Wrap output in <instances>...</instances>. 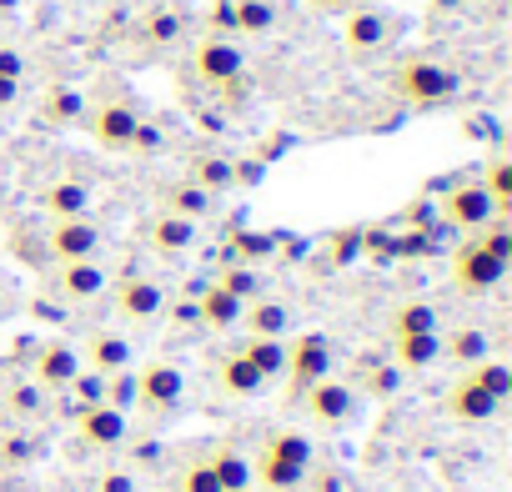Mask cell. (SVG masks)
<instances>
[{
  "label": "cell",
  "mask_w": 512,
  "mask_h": 492,
  "mask_svg": "<svg viewBox=\"0 0 512 492\" xmlns=\"http://www.w3.org/2000/svg\"><path fill=\"white\" fill-rule=\"evenodd\" d=\"M86 206H91V186L86 181H56L51 191H46V211L61 221V216H86Z\"/></svg>",
  "instance_id": "obj_29"
},
{
  "label": "cell",
  "mask_w": 512,
  "mask_h": 492,
  "mask_svg": "<svg viewBox=\"0 0 512 492\" xmlns=\"http://www.w3.org/2000/svg\"><path fill=\"white\" fill-rule=\"evenodd\" d=\"M176 492H221V482H216L211 462L201 457V462H186V467L176 472Z\"/></svg>",
  "instance_id": "obj_35"
},
{
  "label": "cell",
  "mask_w": 512,
  "mask_h": 492,
  "mask_svg": "<svg viewBox=\"0 0 512 492\" xmlns=\"http://www.w3.org/2000/svg\"><path fill=\"white\" fill-rule=\"evenodd\" d=\"M41 111H46L51 126H76V121H86V96L71 91V86H56V91H46Z\"/></svg>",
  "instance_id": "obj_30"
},
{
  "label": "cell",
  "mask_w": 512,
  "mask_h": 492,
  "mask_svg": "<svg viewBox=\"0 0 512 492\" xmlns=\"http://www.w3.org/2000/svg\"><path fill=\"white\" fill-rule=\"evenodd\" d=\"M282 377L292 382V397H302L312 382L332 377V342H327L322 332L292 337V342H287V372H282Z\"/></svg>",
  "instance_id": "obj_5"
},
{
  "label": "cell",
  "mask_w": 512,
  "mask_h": 492,
  "mask_svg": "<svg viewBox=\"0 0 512 492\" xmlns=\"http://www.w3.org/2000/svg\"><path fill=\"white\" fill-rule=\"evenodd\" d=\"M76 377H81V347H71V342H46V347L36 352L31 382H36L41 392H66Z\"/></svg>",
  "instance_id": "obj_11"
},
{
  "label": "cell",
  "mask_w": 512,
  "mask_h": 492,
  "mask_svg": "<svg viewBox=\"0 0 512 492\" xmlns=\"http://www.w3.org/2000/svg\"><path fill=\"white\" fill-rule=\"evenodd\" d=\"M211 472H216V482H221V492H236V487H251V457L241 452V447H231V442H221L211 457Z\"/></svg>",
  "instance_id": "obj_24"
},
{
  "label": "cell",
  "mask_w": 512,
  "mask_h": 492,
  "mask_svg": "<svg viewBox=\"0 0 512 492\" xmlns=\"http://www.w3.org/2000/svg\"><path fill=\"white\" fill-rule=\"evenodd\" d=\"M111 302H116V312L126 322H156L166 312V292L151 277H121L116 292H111Z\"/></svg>",
  "instance_id": "obj_14"
},
{
  "label": "cell",
  "mask_w": 512,
  "mask_h": 492,
  "mask_svg": "<svg viewBox=\"0 0 512 492\" xmlns=\"http://www.w3.org/2000/svg\"><path fill=\"white\" fill-rule=\"evenodd\" d=\"M307 6H312L317 16H347L352 6H362V0H307Z\"/></svg>",
  "instance_id": "obj_41"
},
{
  "label": "cell",
  "mask_w": 512,
  "mask_h": 492,
  "mask_svg": "<svg viewBox=\"0 0 512 492\" xmlns=\"http://www.w3.org/2000/svg\"><path fill=\"white\" fill-rule=\"evenodd\" d=\"M146 36H151L156 46H171V41L181 36V16H176V11H156V16L146 21Z\"/></svg>",
  "instance_id": "obj_36"
},
{
  "label": "cell",
  "mask_w": 512,
  "mask_h": 492,
  "mask_svg": "<svg viewBox=\"0 0 512 492\" xmlns=\"http://www.w3.org/2000/svg\"><path fill=\"white\" fill-rule=\"evenodd\" d=\"M166 211H176V216H191V221H201V216L211 211V191H201L196 181H181V186H171V191H166Z\"/></svg>",
  "instance_id": "obj_32"
},
{
  "label": "cell",
  "mask_w": 512,
  "mask_h": 492,
  "mask_svg": "<svg viewBox=\"0 0 512 492\" xmlns=\"http://www.w3.org/2000/svg\"><path fill=\"white\" fill-rule=\"evenodd\" d=\"M437 6H462V0H437Z\"/></svg>",
  "instance_id": "obj_46"
},
{
  "label": "cell",
  "mask_w": 512,
  "mask_h": 492,
  "mask_svg": "<svg viewBox=\"0 0 512 492\" xmlns=\"http://www.w3.org/2000/svg\"><path fill=\"white\" fill-rule=\"evenodd\" d=\"M277 26V0H231V31L267 36Z\"/></svg>",
  "instance_id": "obj_25"
},
{
  "label": "cell",
  "mask_w": 512,
  "mask_h": 492,
  "mask_svg": "<svg viewBox=\"0 0 512 492\" xmlns=\"http://www.w3.org/2000/svg\"><path fill=\"white\" fill-rule=\"evenodd\" d=\"M191 181L201 186V191H221V186H231V161H221V156H206V161H196L191 166Z\"/></svg>",
  "instance_id": "obj_34"
},
{
  "label": "cell",
  "mask_w": 512,
  "mask_h": 492,
  "mask_svg": "<svg viewBox=\"0 0 512 492\" xmlns=\"http://www.w3.org/2000/svg\"><path fill=\"white\" fill-rule=\"evenodd\" d=\"M21 101V81H11V76H0V111H11Z\"/></svg>",
  "instance_id": "obj_43"
},
{
  "label": "cell",
  "mask_w": 512,
  "mask_h": 492,
  "mask_svg": "<svg viewBox=\"0 0 512 492\" xmlns=\"http://www.w3.org/2000/svg\"><path fill=\"white\" fill-rule=\"evenodd\" d=\"M0 392H6V387H0Z\"/></svg>",
  "instance_id": "obj_47"
},
{
  "label": "cell",
  "mask_w": 512,
  "mask_h": 492,
  "mask_svg": "<svg viewBox=\"0 0 512 492\" xmlns=\"http://www.w3.org/2000/svg\"><path fill=\"white\" fill-rule=\"evenodd\" d=\"M66 392H76V397H81V407H91V402H106V377H101V372H86V367H81V377H76V382H71Z\"/></svg>",
  "instance_id": "obj_37"
},
{
  "label": "cell",
  "mask_w": 512,
  "mask_h": 492,
  "mask_svg": "<svg viewBox=\"0 0 512 492\" xmlns=\"http://www.w3.org/2000/svg\"><path fill=\"white\" fill-rule=\"evenodd\" d=\"M467 377H472L487 397H497V402H507V397H512V367H507V362H497V357H482L477 367H467Z\"/></svg>",
  "instance_id": "obj_31"
},
{
  "label": "cell",
  "mask_w": 512,
  "mask_h": 492,
  "mask_svg": "<svg viewBox=\"0 0 512 492\" xmlns=\"http://www.w3.org/2000/svg\"><path fill=\"white\" fill-rule=\"evenodd\" d=\"M392 357L402 372H422L442 357V332H422V337H392Z\"/></svg>",
  "instance_id": "obj_23"
},
{
  "label": "cell",
  "mask_w": 512,
  "mask_h": 492,
  "mask_svg": "<svg viewBox=\"0 0 512 492\" xmlns=\"http://www.w3.org/2000/svg\"><path fill=\"white\" fill-rule=\"evenodd\" d=\"M0 407H11L16 417H36V412L46 407V392H41L36 382H16L11 392H0Z\"/></svg>",
  "instance_id": "obj_33"
},
{
  "label": "cell",
  "mask_w": 512,
  "mask_h": 492,
  "mask_svg": "<svg viewBox=\"0 0 512 492\" xmlns=\"http://www.w3.org/2000/svg\"><path fill=\"white\" fill-rule=\"evenodd\" d=\"M0 76H11V81L26 76V56H21L16 46H0Z\"/></svg>",
  "instance_id": "obj_39"
},
{
  "label": "cell",
  "mask_w": 512,
  "mask_h": 492,
  "mask_svg": "<svg viewBox=\"0 0 512 492\" xmlns=\"http://www.w3.org/2000/svg\"><path fill=\"white\" fill-rule=\"evenodd\" d=\"M216 387L226 392V397H256L267 387V377L256 372L241 352H231V357H221V367H216Z\"/></svg>",
  "instance_id": "obj_20"
},
{
  "label": "cell",
  "mask_w": 512,
  "mask_h": 492,
  "mask_svg": "<svg viewBox=\"0 0 512 492\" xmlns=\"http://www.w3.org/2000/svg\"><path fill=\"white\" fill-rule=\"evenodd\" d=\"M181 397H186V372L176 362H146L131 377V402L146 412H171L181 407Z\"/></svg>",
  "instance_id": "obj_4"
},
{
  "label": "cell",
  "mask_w": 512,
  "mask_h": 492,
  "mask_svg": "<svg viewBox=\"0 0 512 492\" xmlns=\"http://www.w3.org/2000/svg\"><path fill=\"white\" fill-rule=\"evenodd\" d=\"M477 181H482V191L492 196L497 216H507V211H512V156H502V151H497V156L482 166V176H477Z\"/></svg>",
  "instance_id": "obj_28"
},
{
  "label": "cell",
  "mask_w": 512,
  "mask_h": 492,
  "mask_svg": "<svg viewBox=\"0 0 512 492\" xmlns=\"http://www.w3.org/2000/svg\"><path fill=\"white\" fill-rule=\"evenodd\" d=\"M81 367L86 372H101V377L131 372V342L121 332H91L86 347H81Z\"/></svg>",
  "instance_id": "obj_16"
},
{
  "label": "cell",
  "mask_w": 512,
  "mask_h": 492,
  "mask_svg": "<svg viewBox=\"0 0 512 492\" xmlns=\"http://www.w3.org/2000/svg\"><path fill=\"white\" fill-rule=\"evenodd\" d=\"M392 41H397V21H392V16H382V11H372V6H352V11H347L342 46H347L352 56H377V51H387Z\"/></svg>",
  "instance_id": "obj_7"
},
{
  "label": "cell",
  "mask_w": 512,
  "mask_h": 492,
  "mask_svg": "<svg viewBox=\"0 0 512 492\" xmlns=\"http://www.w3.org/2000/svg\"><path fill=\"white\" fill-rule=\"evenodd\" d=\"M387 332L392 337H422V332H437V307L432 302H402L392 317H387Z\"/></svg>",
  "instance_id": "obj_27"
},
{
  "label": "cell",
  "mask_w": 512,
  "mask_h": 492,
  "mask_svg": "<svg viewBox=\"0 0 512 492\" xmlns=\"http://www.w3.org/2000/svg\"><path fill=\"white\" fill-rule=\"evenodd\" d=\"M507 267L512 262H502V257H492L487 246L472 236V241H462L457 252H452V282H457V292H492L502 277H507Z\"/></svg>",
  "instance_id": "obj_6"
},
{
  "label": "cell",
  "mask_w": 512,
  "mask_h": 492,
  "mask_svg": "<svg viewBox=\"0 0 512 492\" xmlns=\"http://www.w3.org/2000/svg\"><path fill=\"white\" fill-rule=\"evenodd\" d=\"M442 357H452L462 367H477L482 357H492V337L482 327H457L452 337H442Z\"/></svg>",
  "instance_id": "obj_26"
},
{
  "label": "cell",
  "mask_w": 512,
  "mask_h": 492,
  "mask_svg": "<svg viewBox=\"0 0 512 492\" xmlns=\"http://www.w3.org/2000/svg\"><path fill=\"white\" fill-rule=\"evenodd\" d=\"M216 287H226V292H231V297H241V302H251V297H256V277H251V272H226Z\"/></svg>",
  "instance_id": "obj_38"
},
{
  "label": "cell",
  "mask_w": 512,
  "mask_h": 492,
  "mask_svg": "<svg viewBox=\"0 0 512 492\" xmlns=\"http://www.w3.org/2000/svg\"><path fill=\"white\" fill-rule=\"evenodd\" d=\"M241 357L262 372L267 382H277L287 372V337H246L241 342Z\"/></svg>",
  "instance_id": "obj_22"
},
{
  "label": "cell",
  "mask_w": 512,
  "mask_h": 492,
  "mask_svg": "<svg viewBox=\"0 0 512 492\" xmlns=\"http://www.w3.org/2000/svg\"><path fill=\"white\" fill-rule=\"evenodd\" d=\"M101 252V231L86 216H61L51 221V257L56 262H91Z\"/></svg>",
  "instance_id": "obj_12"
},
{
  "label": "cell",
  "mask_w": 512,
  "mask_h": 492,
  "mask_svg": "<svg viewBox=\"0 0 512 492\" xmlns=\"http://www.w3.org/2000/svg\"><path fill=\"white\" fill-rule=\"evenodd\" d=\"M241 327H246L251 337H287V327H292V312H287V302H272V297H262V302H251V307L241 312Z\"/></svg>",
  "instance_id": "obj_21"
},
{
  "label": "cell",
  "mask_w": 512,
  "mask_h": 492,
  "mask_svg": "<svg viewBox=\"0 0 512 492\" xmlns=\"http://www.w3.org/2000/svg\"><path fill=\"white\" fill-rule=\"evenodd\" d=\"M241 312H246V302L231 297L226 287H206L201 302H196V322H206L211 332H231V327H241Z\"/></svg>",
  "instance_id": "obj_19"
},
{
  "label": "cell",
  "mask_w": 512,
  "mask_h": 492,
  "mask_svg": "<svg viewBox=\"0 0 512 492\" xmlns=\"http://www.w3.org/2000/svg\"><path fill=\"white\" fill-rule=\"evenodd\" d=\"M96 492H136V477L131 472H101V482H96Z\"/></svg>",
  "instance_id": "obj_40"
},
{
  "label": "cell",
  "mask_w": 512,
  "mask_h": 492,
  "mask_svg": "<svg viewBox=\"0 0 512 492\" xmlns=\"http://www.w3.org/2000/svg\"><path fill=\"white\" fill-rule=\"evenodd\" d=\"M397 382H402V377H397V367H382V372H372V382H367V387H372V392H397Z\"/></svg>",
  "instance_id": "obj_42"
},
{
  "label": "cell",
  "mask_w": 512,
  "mask_h": 492,
  "mask_svg": "<svg viewBox=\"0 0 512 492\" xmlns=\"http://www.w3.org/2000/svg\"><path fill=\"white\" fill-rule=\"evenodd\" d=\"M392 91L407 101V106H447L457 96V71L442 66V61H402L392 71Z\"/></svg>",
  "instance_id": "obj_2"
},
{
  "label": "cell",
  "mask_w": 512,
  "mask_h": 492,
  "mask_svg": "<svg viewBox=\"0 0 512 492\" xmlns=\"http://www.w3.org/2000/svg\"><path fill=\"white\" fill-rule=\"evenodd\" d=\"M86 126H91L96 146H106V151H131V136H136L141 116H136L131 101H106L101 111L86 116Z\"/></svg>",
  "instance_id": "obj_13"
},
{
  "label": "cell",
  "mask_w": 512,
  "mask_h": 492,
  "mask_svg": "<svg viewBox=\"0 0 512 492\" xmlns=\"http://www.w3.org/2000/svg\"><path fill=\"white\" fill-rule=\"evenodd\" d=\"M297 402L307 407L312 427H322V432H337V427H347V422L357 417V387H352V382H337V377L312 382Z\"/></svg>",
  "instance_id": "obj_3"
},
{
  "label": "cell",
  "mask_w": 512,
  "mask_h": 492,
  "mask_svg": "<svg viewBox=\"0 0 512 492\" xmlns=\"http://www.w3.org/2000/svg\"><path fill=\"white\" fill-rule=\"evenodd\" d=\"M16 6H21V0H0V16H16Z\"/></svg>",
  "instance_id": "obj_44"
},
{
  "label": "cell",
  "mask_w": 512,
  "mask_h": 492,
  "mask_svg": "<svg viewBox=\"0 0 512 492\" xmlns=\"http://www.w3.org/2000/svg\"><path fill=\"white\" fill-rule=\"evenodd\" d=\"M241 66H246L241 51L231 41H221V36H206L191 56V71H196L201 86H226L231 91V81H241Z\"/></svg>",
  "instance_id": "obj_10"
},
{
  "label": "cell",
  "mask_w": 512,
  "mask_h": 492,
  "mask_svg": "<svg viewBox=\"0 0 512 492\" xmlns=\"http://www.w3.org/2000/svg\"><path fill=\"white\" fill-rule=\"evenodd\" d=\"M442 216H447L457 231H482L487 221H497V206H492V196L482 191V181H457V186L442 196Z\"/></svg>",
  "instance_id": "obj_8"
},
{
  "label": "cell",
  "mask_w": 512,
  "mask_h": 492,
  "mask_svg": "<svg viewBox=\"0 0 512 492\" xmlns=\"http://www.w3.org/2000/svg\"><path fill=\"white\" fill-rule=\"evenodd\" d=\"M497 397H487L472 377H457L452 387H447V417L452 422H462V427H482V422H492L497 417Z\"/></svg>",
  "instance_id": "obj_15"
},
{
  "label": "cell",
  "mask_w": 512,
  "mask_h": 492,
  "mask_svg": "<svg viewBox=\"0 0 512 492\" xmlns=\"http://www.w3.org/2000/svg\"><path fill=\"white\" fill-rule=\"evenodd\" d=\"M56 292L66 297V302H96L101 292H106V272H101V262L91 257V262H61V272H56Z\"/></svg>",
  "instance_id": "obj_18"
},
{
  "label": "cell",
  "mask_w": 512,
  "mask_h": 492,
  "mask_svg": "<svg viewBox=\"0 0 512 492\" xmlns=\"http://www.w3.org/2000/svg\"><path fill=\"white\" fill-rule=\"evenodd\" d=\"M236 492H262V487H256V482H251V487H236Z\"/></svg>",
  "instance_id": "obj_45"
},
{
  "label": "cell",
  "mask_w": 512,
  "mask_h": 492,
  "mask_svg": "<svg viewBox=\"0 0 512 492\" xmlns=\"http://www.w3.org/2000/svg\"><path fill=\"white\" fill-rule=\"evenodd\" d=\"M146 236H151V252L181 257V252H191V246H196V221L191 216H176V211H156L151 226H146Z\"/></svg>",
  "instance_id": "obj_17"
},
{
  "label": "cell",
  "mask_w": 512,
  "mask_h": 492,
  "mask_svg": "<svg viewBox=\"0 0 512 492\" xmlns=\"http://www.w3.org/2000/svg\"><path fill=\"white\" fill-rule=\"evenodd\" d=\"M76 432H81V442H86V447L116 452V447L126 442L131 422H126V412H121V407H111V402H91V407H76Z\"/></svg>",
  "instance_id": "obj_9"
},
{
  "label": "cell",
  "mask_w": 512,
  "mask_h": 492,
  "mask_svg": "<svg viewBox=\"0 0 512 492\" xmlns=\"http://www.w3.org/2000/svg\"><path fill=\"white\" fill-rule=\"evenodd\" d=\"M312 472V437L307 432H272L251 457V482L262 492H297Z\"/></svg>",
  "instance_id": "obj_1"
}]
</instances>
